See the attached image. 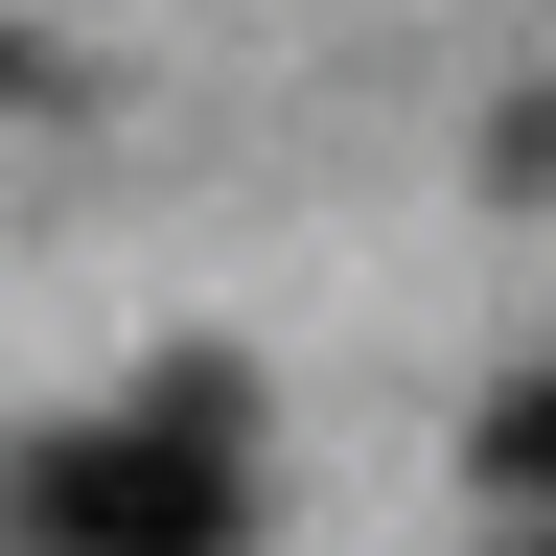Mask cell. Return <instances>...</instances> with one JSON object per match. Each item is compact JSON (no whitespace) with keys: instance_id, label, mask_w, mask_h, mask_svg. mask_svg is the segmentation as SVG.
<instances>
[{"instance_id":"6da1fadb","label":"cell","mask_w":556,"mask_h":556,"mask_svg":"<svg viewBox=\"0 0 556 556\" xmlns=\"http://www.w3.org/2000/svg\"><path fill=\"white\" fill-rule=\"evenodd\" d=\"M0 510H24V556H255V394L186 348L116 417H47L0 464Z\"/></svg>"},{"instance_id":"7a4b0ae2","label":"cell","mask_w":556,"mask_h":556,"mask_svg":"<svg viewBox=\"0 0 556 556\" xmlns=\"http://www.w3.org/2000/svg\"><path fill=\"white\" fill-rule=\"evenodd\" d=\"M464 486H486L510 533H556V371H510V394L464 417Z\"/></svg>"},{"instance_id":"3957f363","label":"cell","mask_w":556,"mask_h":556,"mask_svg":"<svg viewBox=\"0 0 556 556\" xmlns=\"http://www.w3.org/2000/svg\"><path fill=\"white\" fill-rule=\"evenodd\" d=\"M0 93H47V47H24V24H0Z\"/></svg>"},{"instance_id":"277c9868","label":"cell","mask_w":556,"mask_h":556,"mask_svg":"<svg viewBox=\"0 0 556 556\" xmlns=\"http://www.w3.org/2000/svg\"><path fill=\"white\" fill-rule=\"evenodd\" d=\"M510 556H556V533H510Z\"/></svg>"}]
</instances>
